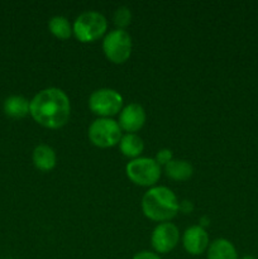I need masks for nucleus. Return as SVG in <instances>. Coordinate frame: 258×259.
<instances>
[{"instance_id": "nucleus-19", "label": "nucleus", "mask_w": 258, "mask_h": 259, "mask_svg": "<svg viewBox=\"0 0 258 259\" xmlns=\"http://www.w3.org/2000/svg\"><path fill=\"white\" fill-rule=\"evenodd\" d=\"M133 259H162L157 253L149 252V250H142L134 255Z\"/></svg>"}, {"instance_id": "nucleus-13", "label": "nucleus", "mask_w": 258, "mask_h": 259, "mask_svg": "<svg viewBox=\"0 0 258 259\" xmlns=\"http://www.w3.org/2000/svg\"><path fill=\"white\" fill-rule=\"evenodd\" d=\"M29 104L30 101H28L24 96L12 95L5 99L3 109H4V113L10 118L20 119L24 118L29 113Z\"/></svg>"}, {"instance_id": "nucleus-6", "label": "nucleus", "mask_w": 258, "mask_h": 259, "mask_svg": "<svg viewBox=\"0 0 258 259\" xmlns=\"http://www.w3.org/2000/svg\"><path fill=\"white\" fill-rule=\"evenodd\" d=\"M103 50L111 62H125L132 53V37L124 29L111 30L104 38Z\"/></svg>"}, {"instance_id": "nucleus-5", "label": "nucleus", "mask_w": 258, "mask_h": 259, "mask_svg": "<svg viewBox=\"0 0 258 259\" xmlns=\"http://www.w3.org/2000/svg\"><path fill=\"white\" fill-rule=\"evenodd\" d=\"M89 138L100 148H109L118 144L121 139V128L111 118L96 119L89 128Z\"/></svg>"}, {"instance_id": "nucleus-1", "label": "nucleus", "mask_w": 258, "mask_h": 259, "mask_svg": "<svg viewBox=\"0 0 258 259\" xmlns=\"http://www.w3.org/2000/svg\"><path fill=\"white\" fill-rule=\"evenodd\" d=\"M29 113L35 121L46 128L57 129L68 121L71 104L61 89L48 88L30 100Z\"/></svg>"}, {"instance_id": "nucleus-14", "label": "nucleus", "mask_w": 258, "mask_h": 259, "mask_svg": "<svg viewBox=\"0 0 258 259\" xmlns=\"http://www.w3.org/2000/svg\"><path fill=\"white\" fill-rule=\"evenodd\" d=\"M164 172L169 179L176 181H186L192 176L194 168L185 159H172L164 166Z\"/></svg>"}, {"instance_id": "nucleus-2", "label": "nucleus", "mask_w": 258, "mask_h": 259, "mask_svg": "<svg viewBox=\"0 0 258 259\" xmlns=\"http://www.w3.org/2000/svg\"><path fill=\"white\" fill-rule=\"evenodd\" d=\"M144 215L154 222L167 223L176 217L180 210L176 195L164 186L152 187L142 199Z\"/></svg>"}, {"instance_id": "nucleus-17", "label": "nucleus", "mask_w": 258, "mask_h": 259, "mask_svg": "<svg viewBox=\"0 0 258 259\" xmlns=\"http://www.w3.org/2000/svg\"><path fill=\"white\" fill-rule=\"evenodd\" d=\"M132 19V13L129 8L120 7L116 9L115 14H114V23L119 27V29H123L126 25L131 24Z\"/></svg>"}, {"instance_id": "nucleus-4", "label": "nucleus", "mask_w": 258, "mask_h": 259, "mask_svg": "<svg viewBox=\"0 0 258 259\" xmlns=\"http://www.w3.org/2000/svg\"><path fill=\"white\" fill-rule=\"evenodd\" d=\"M126 176L139 186H153L161 177V166L153 158L138 157L125 167Z\"/></svg>"}, {"instance_id": "nucleus-11", "label": "nucleus", "mask_w": 258, "mask_h": 259, "mask_svg": "<svg viewBox=\"0 0 258 259\" xmlns=\"http://www.w3.org/2000/svg\"><path fill=\"white\" fill-rule=\"evenodd\" d=\"M57 157L52 147L47 144H39L33 151V163L40 171H51L55 168Z\"/></svg>"}, {"instance_id": "nucleus-10", "label": "nucleus", "mask_w": 258, "mask_h": 259, "mask_svg": "<svg viewBox=\"0 0 258 259\" xmlns=\"http://www.w3.org/2000/svg\"><path fill=\"white\" fill-rule=\"evenodd\" d=\"M144 123H146V111H144L143 106H141L139 104H129L120 111L119 125L128 133H134V132L139 131L144 125Z\"/></svg>"}, {"instance_id": "nucleus-12", "label": "nucleus", "mask_w": 258, "mask_h": 259, "mask_svg": "<svg viewBox=\"0 0 258 259\" xmlns=\"http://www.w3.org/2000/svg\"><path fill=\"white\" fill-rule=\"evenodd\" d=\"M207 259H239L232 242L220 238L214 240L207 248Z\"/></svg>"}, {"instance_id": "nucleus-20", "label": "nucleus", "mask_w": 258, "mask_h": 259, "mask_svg": "<svg viewBox=\"0 0 258 259\" xmlns=\"http://www.w3.org/2000/svg\"><path fill=\"white\" fill-rule=\"evenodd\" d=\"M239 259H257L255 257H253V255H244V257L239 258Z\"/></svg>"}, {"instance_id": "nucleus-8", "label": "nucleus", "mask_w": 258, "mask_h": 259, "mask_svg": "<svg viewBox=\"0 0 258 259\" xmlns=\"http://www.w3.org/2000/svg\"><path fill=\"white\" fill-rule=\"evenodd\" d=\"M180 233L172 223H161L152 233V247L157 253H168L177 245Z\"/></svg>"}, {"instance_id": "nucleus-15", "label": "nucleus", "mask_w": 258, "mask_h": 259, "mask_svg": "<svg viewBox=\"0 0 258 259\" xmlns=\"http://www.w3.org/2000/svg\"><path fill=\"white\" fill-rule=\"evenodd\" d=\"M119 147H120V151L124 156L132 157V158H138V156L144 149L142 138L134 133H128L121 137Z\"/></svg>"}, {"instance_id": "nucleus-16", "label": "nucleus", "mask_w": 258, "mask_h": 259, "mask_svg": "<svg viewBox=\"0 0 258 259\" xmlns=\"http://www.w3.org/2000/svg\"><path fill=\"white\" fill-rule=\"evenodd\" d=\"M48 28H50L51 33L53 35L61 38V39L68 38L73 32L67 18L62 17V15H56V17L51 18L50 23H48Z\"/></svg>"}, {"instance_id": "nucleus-3", "label": "nucleus", "mask_w": 258, "mask_h": 259, "mask_svg": "<svg viewBox=\"0 0 258 259\" xmlns=\"http://www.w3.org/2000/svg\"><path fill=\"white\" fill-rule=\"evenodd\" d=\"M108 22L99 12H85L76 18L73 23V33L81 42H94L105 33Z\"/></svg>"}, {"instance_id": "nucleus-18", "label": "nucleus", "mask_w": 258, "mask_h": 259, "mask_svg": "<svg viewBox=\"0 0 258 259\" xmlns=\"http://www.w3.org/2000/svg\"><path fill=\"white\" fill-rule=\"evenodd\" d=\"M172 159L174 158H172L171 149L163 148V149H159V151L157 152L154 161H156L159 166H161V164H164V166H166V164L168 163L169 161H172Z\"/></svg>"}, {"instance_id": "nucleus-7", "label": "nucleus", "mask_w": 258, "mask_h": 259, "mask_svg": "<svg viewBox=\"0 0 258 259\" xmlns=\"http://www.w3.org/2000/svg\"><path fill=\"white\" fill-rule=\"evenodd\" d=\"M89 106L93 113L103 118H109L121 110L123 98L118 91L113 89H99L90 95Z\"/></svg>"}, {"instance_id": "nucleus-9", "label": "nucleus", "mask_w": 258, "mask_h": 259, "mask_svg": "<svg viewBox=\"0 0 258 259\" xmlns=\"http://www.w3.org/2000/svg\"><path fill=\"white\" fill-rule=\"evenodd\" d=\"M182 244L187 253L199 255L209 248V235L201 225H194L184 233Z\"/></svg>"}]
</instances>
